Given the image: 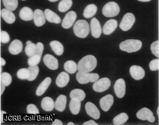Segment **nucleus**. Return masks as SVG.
<instances>
[{"mask_svg": "<svg viewBox=\"0 0 159 125\" xmlns=\"http://www.w3.org/2000/svg\"><path fill=\"white\" fill-rule=\"evenodd\" d=\"M97 66V60L93 55H89L82 58L78 62L77 70L82 72H90Z\"/></svg>", "mask_w": 159, "mask_h": 125, "instance_id": "nucleus-1", "label": "nucleus"}, {"mask_svg": "<svg viewBox=\"0 0 159 125\" xmlns=\"http://www.w3.org/2000/svg\"><path fill=\"white\" fill-rule=\"evenodd\" d=\"M74 32L79 38H86L90 32V27L88 22L84 20L77 21L73 27Z\"/></svg>", "mask_w": 159, "mask_h": 125, "instance_id": "nucleus-2", "label": "nucleus"}, {"mask_svg": "<svg viewBox=\"0 0 159 125\" xmlns=\"http://www.w3.org/2000/svg\"><path fill=\"white\" fill-rule=\"evenodd\" d=\"M142 42L140 40L129 39L120 43V48L121 51L132 53L140 50L142 48Z\"/></svg>", "mask_w": 159, "mask_h": 125, "instance_id": "nucleus-3", "label": "nucleus"}, {"mask_svg": "<svg viewBox=\"0 0 159 125\" xmlns=\"http://www.w3.org/2000/svg\"><path fill=\"white\" fill-rule=\"evenodd\" d=\"M120 8L115 2H109L106 4L102 9V14L107 17H114L119 13Z\"/></svg>", "mask_w": 159, "mask_h": 125, "instance_id": "nucleus-4", "label": "nucleus"}, {"mask_svg": "<svg viewBox=\"0 0 159 125\" xmlns=\"http://www.w3.org/2000/svg\"><path fill=\"white\" fill-rule=\"evenodd\" d=\"M76 78L78 82L81 84H85L89 82H95L99 78L97 73H89L79 72L77 73Z\"/></svg>", "mask_w": 159, "mask_h": 125, "instance_id": "nucleus-5", "label": "nucleus"}, {"mask_svg": "<svg viewBox=\"0 0 159 125\" xmlns=\"http://www.w3.org/2000/svg\"><path fill=\"white\" fill-rule=\"evenodd\" d=\"M135 21L134 15L131 13H127L123 17L120 24V27L123 31H127L131 29L135 23Z\"/></svg>", "mask_w": 159, "mask_h": 125, "instance_id": "nucleus-6", "label": "nucleus"}, {"mask_svg": "<svg viewBox=\"0 0 159 125\" xmlns=\"http://www.w3.org/2000/svg\"><path fill=\"white\" fill-rule=\"evenodd\" d=\"M111 84V81L108 78H102L95 82L93 85V89L97 92H103L108 89Z\"/></svg>", "mask_w": 159, "mask_h": 125, "instance_id": "nucleus-7", "label": "nucleus"}, {"mask_svg": "<svg viewBox=\"0 0 159 125\" xmlns=\"http://www.w3.org/2000/svg\"><path fill=\"white\" fill-rule=\"evenodd\" d=\"M136 117L140 120L143 121L147 120L150 123H154L155 121V118L153 116L152 112L146 107L139 110L136 113Z\"/></svg>", "mask_w": 159, "mask_h": 125, "instance_id": "nucleus-8", "label": "nucleus"}, {"mask_svg": "<svg viewBox=\"0 0 159 125\" xmlns=\"http://www.w3.org/2000/svg\"><path fill=\"white\" fill-rule=\"evenodd\" d=\"M77 15L74 11H70L66 15L62 22V26L65 29H69L73 25Z\"/></svg>", "mask_w": 159, "mask_h": 125, "instance_id": "nucleus-9", "label": "nucleus"}, {"mask_svg": "<svg viewBox=\"0 0 159 125\" xmlns=\"http://www.w3.org/2000/svg\"><path fill=\"white\" fill-rule=\"evenodd\" d=\"M114 89L118 98L123 97L125 93V83L124 79L122 78L118 79L115 84Z\"/></svg>", "mask_w": 159, "mask_h": 125, "instance_id": "nucleus-10", "label": "nucleus"}, {"mask_svg": "<svg viewBox=\"0 0 159 125\" xmlns=\"http://www.w3.org/2000/svg\"><path fill=\"white\" fill-rule=\"evenodd\" d=\"M43 62L45 65L50 69L55 70L58 68V61L52 55L47 54L43 58Z\"/></svg>", "mask_w": 159, "mask_h": 125, "instance_id": "nucleus-11", "label": "nucleus"}, {"mask_svg": "<svg viewBox=\"0 0 159 125\" xmlns=\"http://www.w3.org/2000/svg\"><path fill=\"white\" fill-rule=\"evenodd\" d=\"M129 72L132 78L136 80L142 79L145 75V70L140 66H131L129 69Z\"/></svg>", "mask_w": 159, "mask_h": 125, "instance_id": "nucleus-12", "label": "nucleus"}, {"mask_svg": "<svg viewBox=\"0 0 159 125\" xmlns=\"http://www.w3.org/2000/svg\"><path fill=\"white\" fill-rule=\"evenodd\" d=\"M90 26L92 36L96 38L100 37L102 34V29L99 21L97 18H92Z\"/></svg>", "mask_w": 159, "mask_h": 125, "instance_id": "nucleus-13", "label": "nucleus"}, {"mask_svg": "<svg viewBox=\"0 0 159 125\" xmlns=\"http://www.w3.org/2000/svg\"><path fill=\"white\" fill-rule=\"evenodd\" d=\"M85 109L87 114L93 118L97 120L100 118V111L93 103L91 102H87L85 105Z\"/></svg>", "mask_w": 159, "mask_h": 125, "instance_id": "nucleus-14", "label": "nucleus"}, {"mask_svg": "<svg viewBox=\"0 0 159 125\" xmlns=\"http://www.w3.org/2000/svg\"><path fill=\"white\" fill-rule=\"evenodd\" d=\"M114 98L112 95L108 94L102 97L100 100V105L101 108L105 112L109 111L113 104Z\"/></svg>", "mask_w": 159, "mask_h": 125, "instance_id": "nucleus-15", "label": "nucleus"}, {"mask_svg": "<svg viewBox=\"0 0 159 125\" xmlns=\"http://www.w3.org/2000/svg\"><path fill=\"white\" fill-rule=\"evenodd\" d=\"M33 19L34 23L38 27L43 26L46 22L45 14L41 10L37 9L34 11Z\"/></svg>", "mask_w": 159, "mask_h": 125, "instance_id": "nucleus-16", "label": "nucleus"}, {"mask_svg": "<svg viewBox=\"0 0 159 125\" xmlns=\"http://www.w3.org/2000/svg\"><path fill=\"white\" fill-rule=\"evenodd\" d=\"M117 27V21L115 19L108 21L103 28V32L105 35H110L114 32Z\"/></svg>", "mask_w": 159, "mask_h": 125, "instance_id": "nucleus-17", "label": "nucleus"}, {"mask_svg": "<svg viewBox=\"0 0 159 125\" xmlns=\"http://www.w3.org/2000/svg\"><path fill=\"white\" fill-rule=\"evenodd\" d=\"M23 49L22 42L19 40H15L11 43L9 47V51L11 54L16 55L20 53Z\"/></svg>", "mask_w": 159, "mask_h": 125, "instance_id": "nucleus-18", "label": "nucleus"}, {"mask_svg": "<svg viewBox=\"0 0 159 125\" xmlns=\"http://www.w3.org/2000/svg\"><path fill=\"white\" fill-rule=\"evenodd\" d=\"M45 17L49 22L59 24L61 22V19L56 13L51 10L47 9L44 12Z\"/></svg>", "mask_w": 159, "mask_h": 125, "instance_id": "nucleus-19", "label": "nucleus"}, {"mask_svg": "<svg viewBox=\"0 0 159 125\" xmlns=\"http://www.w3.org/2000/svg\"><path fill=\"white\" fill-rule=\"evenodd\" d=\"M70 80L68 74L66 72H61L58 76L56 80V84L59 87H64L67 85Z\"/></svg>", "mask_w": 159, "mask_h": 125, "instance_id": "nucleus-20", "label": "nucleus"}, {"mask_svg": "<svg viewBox=\"0 0 159 125\" xmlns=\"http://www.w3.org/2000/svg\"><path fill=\"white\" fill-rule=\"evenodd\" d=\"M1 13V16L7 23L12 24L15 21V16L11 11L6 8L3 9Z\"/></svg>", "mask_w": 159, "mask_h": 125, "instance_id": "nucleus-21", "label": "nucleus"}, {"mask_svg": "<svg viewBox=\"0 0 159 125\" xmlns=\"http://www.w3.org/2000/svg\"><path fill=\"white\" fill-rule=\"evenodd\" d=\"M20 17L25 21H29L33 18V12L30 8L24 7L20 12Z\"/></svg>", "mask_w": 159, "mask_h": 125, "instance_id": "nucleus-22", "label": "nucleus"}, {"mask_svg": "<svg viewBox=\"0 0 159 125\" xmlns=\"http://www.w3.org/2000/svg\"><path fill=\"white\" fill-rule=\"evenodd\" d=\"M66 101L67 99L66 95H60L57 98L55 103V107L56 110L60 112L64 111L66 107Z\"/></svg>", "mask_w": 159, "mask_h": 125, "instance_id": "nucleus-23", "label": "nucleus"}, {"mask_svg": "<svg viewBox=\"0 0 159 125\" xmlns=\"http://www.w3.org/2000/svg\"><path fill=\"white\" fill-rule=\"evenodd\" d=\"M51 82H52V79L51 78L48 77L45 78L37 87L36 90V95L38 96L43 95L48 88Z\"/></svg>", "mask_w": 159, "mask_h": 125, "instance_id": "nucleus-24", "label": "nucleus"}, {"mask_svg": "<svg viewBox=\"0 0 159 125\" xmlns=\"http://www.w3.org/2000/svg\"><path fill=\"white\" fill-rule=\"evenodd\" d=\"M42 108L46 112L52 111L55 107L53 100L50 97H45L43 99L41 103Z\"/></svg>", "mask_w": 159, "mask_h": 125, "instance_id": "nucleus-25", "label": "nucleus"}, {"mask_svg": "<svg viewBox=\"0 0 159 125\" xmlns=\"http://www.w3.org/2000/svg\"><path fill=\"white\" fill-rule=\"evenodd\" d=\"M97 10H98V7L95 4H91L88 5L84 10L83 16L86 18H92L96 14Z\"/></svg>", "mask_w": 159, "mask_h": 125, "instance_id": "nucleus-26", "label": "nucleus"}, {"mask_svg": "<svg viewBox=\"0 0 159 125\" xmlns=\"http://www.w3.org/2000/svg\"><path fill=\"white\" fill-rule=\"evenodd\" d=\"M70 97L71 99L83 101L86 97V94L82 90L80 89H74L70 93Z\"/></svg>", "mask_w": 159, "mask_h": 125, "instance_id": "nucleus-27", "label": "nucleus"}, {"mask_svg": "<svg viewBox=\"0 0 159 125\" xmlns=\"http://www.w3.org/2000/svg\"><path fill=\"white\" fill-rule=\"evenodd\" d=\"M50 45L55 53L57 56H61L64 53V47L61 42L57 41H52Z\"/></svg>", "mask_w": 159, "mask_h": 125, "instance_id": "nucleus-28", "label": "nucleus"}, {"mask_svg": "<svg viewBox=\"0 0 159 125\" xmlns=\"http://www.w3.org/2000/svg\"><path fill=\"white\" fill-rule=\"evenodd\" d=\"M81 106V102L78 100L71 99L69 104L70 112L74 115H77L79 113Z\"/></svg>", "mask_w": 159, "mask_h": 125, "instance_id": "nucleus-29", "label": "nucleus"}, {"mask_svg": "<svg viewBox=\"0 0 159 125\" xmlns=\"http://www.w3.org/2000/svg\"><path fill=\"white\" fill-rule=\"evenodd\" d=\"M72 5V0H62L59 3L58 8L59 11L64 12L69 10Z\"/></svg>", "mask_w": 159, "mask_h": 125, "instance_id": "nucleus-30", "label": "nucleus"}, {"mask_svg": "<svg viewBox=\"0 0 159 125\" xmlns=\"http://www.w3.org/2000/svg\"><path fill=\"white\" fill-rule=\"evenodd\" d=\"M64 69L69 73L74 74L77 70V65L73 61H68L64 64Z\"/></svg>", "mask_w": 159, "mask_h": 125, "instance_id": "nucleus-31", "label": "nucleus"}, {"mask_svg": "<svg viewBox=\"0 0 159 125\" xmlns=\"http://www.w3.org/2000/svg\"><path fill=\"white\" fill-rule=\"evenodd\" d=\"M26 46L25 49V54L28 57H31L36 53V45L28 41L26 43Z\"/></svg>", "mask_w": 159, "mask_h": 125, "instance_id": "nucleus-32", "label": "nucleus"}, {"mask_svg": "<svg viewBox=\"0 0 159 125\" xmlns=\"http://www.w3.org/2000/svg\"><path fill=\"white\" fill-rule=\"evenodd\" d=\"M129 117L125 113H121L113 119V123L115 125H121L124 124L128 120Z\"/></svg>", "mask_w": 159, "mask_h": 125, "instance_id": "nucleus-33", "label": "nucleus"}, {"mask_svg": "<svg viewBox=\"0 0 159 125\" xmlns=\"http://www.w3.org/2000/svg\"><path fill=\"white\" fill-rule=\"evenodd\" d=\"M4 6L6 9L13 11L18 7V0H2Z\"/></svg>", "mask_w": 159, "mask_h": 125, "instance_id": "nucleus-34", "label": "nucleus"}, {"mask_svg": "<svg viewBox=\"0 0 159 125\" xmlns=\"http://www.w3.org/2000/svg\"><path fill=\"white\" fill-rule=\"evenodd\" d=\"M28 69L29 70V72H30V76L27 79V80L29 81H33L36 79L38 76L39 72V68L38 66H30L28 67Z\"/></svg>", "mask_w": 159, "mask_h": 125, "instance_id": "nucleus-35", "label": "nucleus"}, {"mask_svg": "<svg viewBox=\"0 0 159 125\" xmlns=\"http://www.w3.org/2000/svg\"><path fill=\"white\" fill-rule=\"evenodd\" d=\"M12 81V77L8 73L4 72L1 74V83L5 86H9Z\"/></svg>", "mask_w": 159, "mask_h": 125, "instance_id": "nucleus-36", "label": "nucleus"}, {"mask_svg": "<svg viewBox=\"0 0 159 125\" xmlns=\"http://www.w3.org/2000/svg\"><path fill=\"white\" fill-rule=\"evenodd\" d=\"M30 76L29 70L27 68H21L17 72V76L20 80H27Z\"/></svg>", "mask_w": 159, "mask_h": 125, "instance_id": "nucleus-37", "label": "nucleus"}, {"mask_svg": "<svg viewBox=\"0 0 159 125\" xmlns=\"http://www.w3.org/2000/svg\"><path fill=\"white\" fill-rule=\"evenodd\" d=\"M42 56L35 54L30 57L28 60V64L30 66H37L40 63Z\"/></svg>", "mask_w": 159, "mask_h": 125, "instance_id": "nucleus-38", "label": "nucleus"}, {"mask_svg": "<svg viewBox=\"0 0 159 125\" xmlns=\"http://www.w3.org/2000/svg\"><path fill=\"white\" fill-rule=\"evenodd\" d=\"M151 50L152 53L154 54L157 58L159 57V41H155L153 42L151 46Z\"/></svg>", "mask_w": 159, "mask_h": 125, "instance_id": "nucleus-39", "label": "nucleus"}, {"mask_svg": "<svg viewBox=\"0 0 159 125\" xmlns=\"http://www.w3.org/2000/svg\"><path fill=\"white\" fill-rule=\"evenodd\" d=\"M10 40V37L8 33L6 31H2L0 34V41L1 43L6 44Z\"/></svg>", "mask_w": 159, "mask_h": 125, "instance_id": "nucleus-40", "label": "nucleus"}, {"mask_svg": "<svg viewBox=\"0 0 159 125\" xmlns=\"http://www.w3.org/2000/svg\"><path fill=\"white\" fill-rule=\"evenodd\" d=\"M149 67L150 70L152 71L158 70L159 69V59H154L150 62L149 64Z\"/></svg>", "mask_w": 159, "mask_h": 125, "instance_id": "nucleus-41", "label": "nucleus"}, {"mask_svg": "<svg viewBox=\"0 0 159 125\" xmlns=\"http://www.w3.org/2000/svg\"><path fill=\"white\" fill-rule=\"evenodd\" d=\"M27 112L28 114H39V111L37 107L34 104H29L27 107Z\"/></svg>", "mask_w": 159, "mask_h": 125, "instance_id": "nucleus-42", "label": "nucleus"}, {"mask_svg": "<svg viewBox=\"0 0 159 125\" xmlns=\"http://www.w3.org/2000/svg\"><path fill=\"white\" fill-rule=\"evenodd\" d=\"M44 50V45L41 42H38L36 45V53L42 56Z\"/></svg>", "mask_w": 159, "mask_h": 125, "instance_id": "nucleus-43", "label": "nucleus"}, {"mask_svg": "<svg viewBox=\"0 0 159 125\" xmlns=\"http://www.w3.org/2000/svg\"><path fill=\"white\" fill-rule=\"evenodd\" d=\"M83 125H98V124L93 120H90L88 122L84 123Z\"/></svg>", "mask_w": 159, "mask_h": 125, "instance_id": "nucleus-44", "label": "nucleus"}, {"mask_svg": "<svg viewBox=\"0 0 159 125\" xmlns=\"http://www.w3.org/2000/svg\"><path fill=\"white\" fill-rule=\"evenodd\" d=\"M52 125H63V124L62 123L61 121L60 120H58V119H56L55 120V121L53 122L52 123Z\"/></svg>", "mask_w": 159, "mask_h": 125, "instance_id": "nucleus-45", "label": "nucleus"}, {"mask_svg": "<svg viewBox=\"0 0 159 125\" xmlns=\"http://www.w3.org/2000/svg\"><path fill=\"white\" fill-rule=\"evenodd\" d=\"M6 64V62L5 60L3 58H1V60H0V66H1V67H2V66L5 65Z\"/></svg>", "mask_w": 159, "mask_h": 125, "instance_id": "nucleus-46", "label": "nucleus"}, {"mask_svg": "<svg viewBox=\"0 0 159 125\" xmlns=\"http://www.w3.org/2000/svg\"><path fill=\"white\" fill-rule=\"evenodd\" d=\"M1 95L2 94L3 92H4V91L5 89V86L3 84L1 83Z\"/></svg>", "mask_w": 159, "mask_h": 125, "instance_id": "nucleus-47", "label": "nucleus"}, {"mask_svg": "<svg viewBox=\"0 0 159 125\" xmlns=\"http://www.w3.org/2000/svg\"><path fill=\"white\" fill-rule=\"evenodd\" d=\"M138 1H140L141 2H148L151 1V0H138Z\"/></svg>", "mask_w": 159, "mask_h": 125, "instance_id": "nucleus-48", "label": "nucleus"}, {"mask_svg": "<svg viewBox=\"0 0 159 125\" xmlns=\"http://www.w3.org/2000/svg\"><path fill=\"white\" fill-rule=\"evenodd\" d=\"M75 125V124L74 123H72V122H70L68 123L67 124V125Z\"/></svg>", "mask_w": 159, "mask_h": 125, "instance_id": "nucleus-49", "label": "nucleus"}, {"mask_svg": "<svg viewBox=\"0 0 159 125\" xmlns=\"http://www.w3.org/2000/svg\"><path fill=\"white\" fill-rule=\"evenodd\" d=\"M157 114L158 116H159V107H158L157 110Z\"/></svg>", "mask_w": 159, "mask_h": 125, "instance_id": "nucleus-50", "label": "nucleus"}, {"mask_svg": "<svg viewBox=\"0 0 159 125\" xmlns=\"http://www.w3.org/2000/svg\"><path fill=\"white\" fill-rule=\"evenodd\" d=\"M48 1L51 2H55L59 1V0H48Z\"/></svg>", "mask_w": 159, "mask_h": 125, "instance_id": "nucleus-51", "label": "nucleus"}, {"mask_svg": "<svg viewBox=\"0 0 159 125\" xmlns=\"http://www.w3.org/2000/svg\"><path fill=\"white\" fill-rule=\"evenodd\" d=\"M22 1H25V0H22Z\"/></svg>", "mask_w": 159, "mask_h": 125, "instance_id": "nucleus-52", "label": "nucleus"}, {"mask_svg": "<svg viewBox=\"0 0 159 125\" xmlns=\"http://www.w3.org/2000/svg\"><path fill=\"white\" fill-rule=\"evenodd\" d=\"M0 60H1V58H0Z\"/></svg>", "mask_w": 159, "mask_h": 125, "instance_id": "nucleus-53", "label": "nucleus"}]
</instances>
